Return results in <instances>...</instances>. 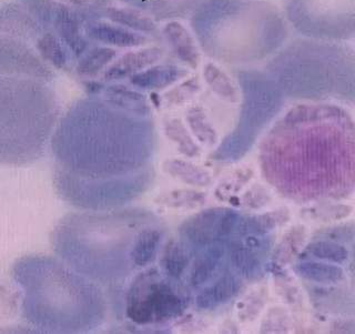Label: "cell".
Returning a JSON list of instances; mask_svg holds the SVG:
<instances>
[{
    "instance_id": "obj_1",
    "label": "cell",
    "mask_w": 355,
    "mask_h": 334,
    "mask_svg": "<svg viewBox=\"0 0 355 334\" xmlns=\"http://www.w3.org/2000/svg\"><path fill=\"white\" fill-rule=\"evenodd\" d=\"M153 142L149 114L105 97L81 98L59 118L50 138L57 193L81 209L127 204L147 188L144 167Z\"/></svg>"
},
{
    "instance_id": "obj_2",
    "label": "cell",
    "mask_w": 355,
    "mask_h": 334,
    "mask_svg": "<svg viewBox=\"0 0 355 334\" xmlns=\"http://www.w3.org/2000/svg\"><path fill=\"white\" fill-rule=\"evenodd\" d=\"M38 26L20 9H0V164L44 156L61 117L55 68Z\"/></svg>"
},
{
    "instance_id": "obj_3",
    "label": "cell",
    "mask_w": 355,
    "mask_h": 334,
    "mask_svg": "<svg viewBox=\"0 0 355 334\" xmlns=\"http://www.w3.org/2000/svg\"><path fill=\"white\" fill-rule=\"evenodd\" d=\"M11 276L21 292V313L39 331L80 333L105 317V300L96 283L62 260L28 256L17 260Z\"/></svg>"
},
{
    "instance_id": "obj_4",
    "label": "cell",
    "mask_w": 355,
    "mask_h": 334,
    "mask_svg": "<svg viewBox=\"0 0 355 334\" xmlns=\"http://www.w3.org/2000/svg\"><path fill=\"white\" fill-rule=\"evenodd\" d=\"M191 27L205 55L229 64L259 62L286 38L282 16L264 0H205Z\"/></svg>"
},
{
    "instance_id": "obj_5",
    "label": "cell",
    "mask_w": 355,
    "mask_h": 334,
    "mask_svg": "<svg viewBox=\"0 0 355 334\" xmlns=\"http://www.w3.org/2000/svg\"><path fill=\"white\" fill-rule=\"evenodd\" d=\"M277 87L291 96L313 98L353 92L354 55L336 44L299 40L283 49L269 64Z\"/></svg>"
},
{
    "instance_id": "obj_6",
    "label": "cell",
    "mask_w": 355,
    "mask_h": 334,
    "mask_svg": "<svg viewBox=\"0 0 355 334\" xmlns=\"http://www.w3.org/2000/svg\"><path fill=\"white\" fill-rule=\"evenodd\" d=\"M19 3L42 28L64 46L76 64L89 47L83 34L86 26L101 16L111 0H19Z\"/></svg>"
},
{
    "instance_id": "obj_7",
    "label": "cell",
    "mask_w": 355,
    "mask_h": 334,
    "mask_svg": "<svg viewBox=\"0 0 355 334\" xmlns=\"http://www.w3.org/2000/svg\"><path fill=\"white\" fill-rule=\"evenodd\" d=\"M354 0H288V20L300 34L322 40L354 37Z\"/></svg>"
},
{
    "instance_id": "obj_8",
    "label": "cell",
    "mask_w": 355,
    "mask_h": 334,
    "mask_svg": "<svg viewBox=\"0 0 355 334\" xmlns=\"http://www.w3.org/2000/svg\"><path fill=\"white\" fill-rule=\"evenodd\" d=\"M244 94L243 108L239 129L257 137V131L269 123L282 103L281 90L275 81L259 73L239 76Z\"/></svg>"
},
{
    "instance_id": "obj_9",
    "label": "cell",
    "mask_w": 355,
    "mask_h": 334,
    "mask_svg": "<svg viewBox=\"0 0 355 334\" xmlns=\"http://www.w3.org/2000/svg\"><path fill=\"white\" fill-rule=\"evenodd\" d=\"M181 310V300L164 283H153L144 292L135 291L128 313L137 322L164 320Z\"/></svg>"
},
{
    "instance_id": "obj_10",
    "label": "cell",
    "mask_w": 355,
    "mask_h": 334,
    "mask_svg": "<svg viewBox=\"0 0 355 334\" xmlns=\"http://www.w3.org/2000/svg\"><path fill=\"white\" fill-rule=\"evenodd\" d=\"M240 218L231 210H208L186 222L182 234L193 245H211L236 234Z\"/></svg>"
},
{
    "instance_id": "obj_11",
    "label": "cell",
    "mask_w": 355,
    "mask_h": 334,
    "mask_svg": "<svg viewBox=\"0 0 355 334\" xmlns=\"http://www.w3.org/2000/svg\"><path fill=\"white\" fill-rule=\"evenodd\" d=\"M128 8L142 12L155 21L191 17L205 0H120Z\"/></svg>"
},
{
    "instance_id": "obj_12",
    "label": "cell",
    "mask_w": 355,
    "mask_h": 334,
    "mask_svg": "<svg viewBox=\"0 0 355 334\" xmlns=\"http://www.w3.org/2000/svg\"><path fill=\"white\" fill-rule=\"evenodd\" d=\"M164 56V51L159 47H150L139 51L127 53L112 62L111 67L105 71V80H119L128 76L137 75L150 64L158 62Z\"/></svg>"
},
{
    "instance_id": "obj_13",
    "label": "cell",
    "mask_w": 355,
    "mask_h": 334,
    "mask_svg": "<svg viewBox=\"0 0 355 334\" xmlns=\"http://www.w3.org/2000/svg\"><path fill=\"white\" fill-rule=\"evenodd\" d=\"M164 37L169 42L173 53L181 62L196 68L199 62V53L193 38L182 25L175 21L168 24L164 29Z\"/></svg>"
},
{
    "instance_id": "obj_14",
    "label": "cell",
    "mask_w": 355,
    "mask_h": 334,
    "mask_svg": "<svg viewBox=\"0 0 355 334\" xmlns=\"http://www.w3.org/2000/svg\"><path fill=\"white\" fill-rule=\"evenodd\" d=\"M188 75V70L175 64H161L131 77V84L144 89H162Z\"/></svg>"
},
{
    "instance_id": "obj_15",
    "label": "cell",
    "mask_w": 355,
    "mask_h": 334,
    "mask_svg": "<svg viewBox=\"0 0 355 334\" xmlns=\"http://www.w3.org/2000/svg\"><path fill=\"white\" fill-rule=\"evenodd\" d=\"M241 288L238 276L227 273L211 287L198 295L197 304L201 309H212L236 297Z\"/></svg>"
},
{
    "instance_id": "obj_16",
    "label": "cell",
    "mask_w": 355,
    "mask_h": 334,
    "mask_svg": "<svg viewBox=\"0 0 355 334\" xmlns=\"http://www.w3.org/2000/svg\"><path fill=\"white\" fill-rule=\"evenodd\" d=\"M264 247L259 245H236L231 254L233 267L242 276L245 278H257L262 270V258L261 252Z\"/></svg>"
},
{
    "instance_id": "obj_17",
    "label": "cell",
    "mask_w": 355,
    "mask_h": 334,
    "mask_svg": "<svg viewBox=\"0 0 355 334\" xmlns=\"http://www.w3.org/2000/svg\"><path fill=\"white\" fill-rule=\"evenodd\" d=\"M162 234L157 229H146L137 236L130 252L135 267H146L155 259L160 247Z\"/></svg>"
},
{
    "instance_id": "obj_18",
    "label": "cell",
    "mask_w": 355,
    "mask_h": 334,
    "mask_svg": "<svg viewBox=\"0 0 355 334\" xmlns=\"http://www.w3.org/2000/svg\"><path fill=\"white\" fill-rule=\"evenodd\" d=\"M297 272L309 281L320 284H334L343 280L344 271L338 265L321 261H301L297 263Z\"/></svg>"
},
{
    "instance_id": "obj_19",
    "label": "cell",
    "mask_w": 355,
    "mask_h": 334,
    "mask_svg": "<svg viewBox=\"0 0 355 334\" xmlns=\"http://www.w3.org/2000/svg\"><path fill=\"white\" fill-rule=\"evenodd\" d=\"M223 254L225 252L221 247L212 245L210 249L205 251L203 256L198 258L197 261L194 262L191 272V284L193 287L203 285L214 278L219 269V265H221Z\"/></svg>"
},
{
    "instance_id": "obj_20",
    "label": "cell",
    "mask_w": 355,
    "mask_h": 334,
    "mask_svg": "<svg viewBox=\"0 0 355 334\" xmlns=\"http://www.w3.org/2000/svg\"><path fill=\"white\" fill-rule=\"evenodd\" d=\"M255 136L236 129L233 134L227 137L225 141L222 142L218 149V158L223 160H236L244 156L254 142Z\"/></svg>"
},
{
    "instance_id": "obj_21",
    "label": "cell",
    "mask_w": 355,
    "mask_h": 334,
    "mask_svg": "<svg viewBox=\"0 0 355 334\" xmlns=\"http://www.w3.org/2000/svg\"><path fill=\"white\" fill-rule=\"evenodd\" d=\"M306 251L315 259L332 262L336 265H344L349 260V251L340 243L330 240H319L311 243Z\"/></svg>"
},
{
    "instance_id": "obj_22",
    "label": "cell",
    "mask_w": 355,
    "mask_h": 334,
    "mask_svg": "<svg viewBox=\"0 0 355 334\" xmlns=\"http://www.w3.org/2000/svg\"><path fill=\"white\" fill-rule=\"evenodd\" d=\"M205 76L211 89L214 90L216 95L231 103L238 100L236 87L233 86L229 77L222 70L214 64H209L205 67Z\"/></svg>"
},
{
    "instance_id": "obj_23",
    "label": "cell",
    "mask_w": 355,
    "mask_h": 334,
    "mask_svg": "<svg viewBox=\"0 0 355 334\" xmlns=\"http://www.w3.org/2000/svg\"><path fill=\"white\" fill-rule=\"evenodd\" d=\"M189 265V254L184 245L173 243L166 248L164 256V267L171 278H180Z\"/></svg>"
},
{
    "instance_id": "obj_24",
    "label": "cell",
    "mask_w": 355,
    "mask_h": 334,
    "mask_svg": "<svg viewBox=\"0 0 355 334\" xmlns=\"http://www.w3.org/2000/svg\"><path fill=\"white\" fill-rule=\"evenodd\" d=\"M189 116H190L189 120H190V125L193 129L194 134H197L200 141H202L205 145H214L216 141V131L211 127L208 120L205 117V114L194 109Z\"/></svg>"
}]
</instances>
